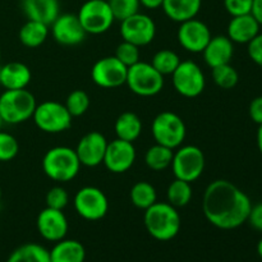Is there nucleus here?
<instances>
[{"label": "nucleus", "mask_w": 262, "mask_h": 262, "mask_svg": "<svg viewBox=\"0 0 262 262\" xmlns=\"http://www.w3.org/2000/svg\"><path fill=\"white\" fill-rule=\"evenodd\" d=\"M252 202L250 197L232 182L217 179L206 187L202 211L210 224L223 230H232L245 224Z\"/></svg>", "instance_id": "obj_1"}, {"label": "nucleus", "mask_w": 262, "mask_h": 262, "mask_svg": "<svg viewBox=\"0 0 262 262\" xmlns=\"http://www.w3.org/2000/svg\"><path fill=\"white\" fill-rule=\"evenodd\" d=\"M143 223L148 234L160 242H168L176 238L182 227L178 210L169 202L156 201L152 206L146 209Z\"/></svg>", "instance_id": "obj_2"}, {"label": "nucleus", "mask_w": 262, "mask_h": 262, "mask_svg": "<svg viewBox=\"0 0 262 262\" xmlns=\"http://www.w3.org/2000/svg\"><path fill=\"white\" fill-rule=\"evenodd\" d=\"M81 163L76 150L67 146L50 148L42 159V170L46 177L55 182H71L78 176Z\"/></svg>", "instance_id": "obj_3"}, {"label": "nucleus", "mask_w": 262, "mask_h": 262, "mask_svg": "<svg viewBox=\"0 0 262 262\" xmlns=\"http://www.w3.org/2000/svg\"><path fill=\"white\" fill-rule=\"evenodd\" d=\"M36 105L35 96L28 90H5L0 95V117L8 124H20L32 118Z\"/></svg>", "instance_id": "obj_4"}, {"label": "nucleus", "mask_w": 262, "mask_h": 262, "mask_svg": "<svg viewBox=\"0 0 262 262\" xmlns=\"http://www.w3.org/2000/svg\"><path fill=\"white\" fill-rule=\"evenodd\" d=\"M125 83L133 94L142 97H151L160 94L164 89V76L159 73L151 63L140 60L128 68Z\"/></svg>", "instance_id": "obj_5"}, {"label": "nucleus", "mask_w": 262, "mask_h": 262, "mask_svg": "<svg viewBox=\"0 0 262 262\" xmlns=\"http://www.w3.org/2000/svg\"><path fill=\"white\" fill-rule=\"evenodd\" d=\"M154 140L156 143L165 147L178 148L183 143L187 135V128L183 119L171 112H163L158 114L151 125Z\"/></svg>", "instance_id": "obj_6"}, {"label": "nucleus", "mask_w": 262, "mask_h": 262, "mask_svg": "<svg viewBox=\"0 0 262 262\" xmlns=\"http://www.w3.org/2000/svg\"><path fill=\"white\" fill-rule=\"evenodd\" d=\"M32 118L38 129L54 135V133H61L69 129L73 117L69 114L66 105L49 100V101L36 105Z\"/></svg>", "instance_id": "obj_7"}, {"label": "nucleus", "mask_w": 262, "mask_h": 262, "mask_svg": "<svg viewBox=\"0 0 262 262\" xmlns=\"http://www.w3.org/2000/svg\"><path fill=\"white\" fill-rule=\"evenodd\" d=\"M205 163L204 151L197 146L187 145L174 152L170 165L177 179L193 183L204 173Z\"/></svg>", "instance_id": "obj_8"}, {"label": "nucleus", "mask_w": 262, "mask_h": 262, "mask_svg": "<svg viewBox=\"0 0 262 262\" xmlns=\"http://www.w3.org/2000/svg\"><path fill=\"white\" fill-rule=\"evenodd\" d=\"M77 15L84 32L90 35L105 33L115 20L107 0H86Z\"/></svg>", "instance_id": "obj_9"}, {"label": "nucleus", "mask_w": 262, "mask_h": 262, "mask_svg": "<svg viewBox=\"0 0 262 262\" xmlns=\"http://www.w3.org/2000/svg\"><path fill=\"white\" fill-rule=\"evenodd\" d=\"M77 214L89 222L102 219L109 211V200L97 187L87 186L79 189L73 200Z\"/></svg>", "instance_id": "obj_10"}, {"label": "nucleus", "mask_w": 262, "mask_h": 262, "mask_svg": "<svg viewBox=\"0 0 262 262\" xmlns=\"http://www.w3.org/2000/svg\"><path fill=\"white\" fill-rule=\"evenodd\" d=\"M171 81L176 91L184 97H197L204 92L206 79L202 69L192 60L181 61L178 68L171 74Z\"/></svg>", "instance_id": "obj_11"}, {"label": "nucleus", "mask_w": 262, "mask_h": 262, "mask_svg": "<svg viewBox=\"0 0 262 262\" xmlns=\"http://www.w3.org/2000/svg\"><path fill=\"white\" fill-rule=\"evenodd\" d=\"M156 35V25L152 18L143 13H136L120 22V36L123 41L142 48L154 41Z\"/></svg>", "instance_id": "obj_12"}, {"label": "nucleus", "mask_w": 262, "mask_h": 262, "mask_svg": "<svg viewBox=\"0 0 262 262\" xmlns=\"http://www.w3.org/2000/svg\"><path fill=\"white\" fill-rule=\"evenodd\" d=\"M128 67L115 55L99 59L91 69V78L95 84L102 89H117L127 81Z\"/></svg>", "instance_id": "obj_13"}, {"label": "nucleus", "mask_w": 262, "mask_h": 262, "mask_svg": "<svg viewBox=\"0 0 262 262\" xmlns=\"http://www.w3.org/2000/svg\"><path fill=\"white\" fill-rule=\"evenodd\" d=\"M179 43L184 50L189 53L199 54L202 53L212 37L210 28L202 20L192 18L181 23L177 32Z\"/></svg>", "instance_id": "obj_14"}, {"label": "nucleus", "mask_w": 262, "mask_h": 262, "mask_svg": "<svg viewBox=\"0 0 262 262\" xmlns=\"http://www.w3.org/2000/svg\"><path fill=\"white\" fill-rule=\"evenodd\" d=\"M136 161V148L133 142L115 138L107 142L102 164L105 168L114 174H122L129 170Z\"/></svg>", "instance_id": "obj_15"}, {"label": "nucleus", "mask_w": 262, "mask_h": 262, "mask_svg": "<svg viewBox=\"0 0 262 262\" xmlns=\"http://www.w3.org/2000/svg\"><path fill=\"white\" fill-rule=\"evenodd\" d=\"M36 225L43 239L55 243L64 239L69 229L68 220L63 210H55L50 207H45L38 214Z\"/></svg>", "instance_id": "obj_16"}, {"label": "nucleus", "mask_w": 262, "mask_h": 262, "mask_svg": "<svg viewBox=\"0 0 262 262\" xmlns=\"http://www.w3.org/2000/svg\"><path fill=\"white\" fill-rule=\"evenodd\" d=\"M50 26L54 40L66 46L78 45L87 35L76 14H59Z\"/></svg>", "instance_id": "obj_17"}, {"label": "nucleus", "mask_w": 262, "mask_h": 262, "mask_svg": "<svg viewBox=\"0 0 262 262\" xmlns=\"http://www.w3.org/2000/svg\"><path fill=\"white\" fill-rule=\"evenodd\" d=\"M106 147L107 141L102 133L90 132L79 140L76 154L81 165L95 168V166L102 164Z\"/></svg>", "instance_id": "obj_18"}, {"label": "nucleus", "mask_w": 262, "mask_h": 262, "mask_svg": "<svg viewBox=\"0 0 262 262\" xmlns=\"http://www.w3.org/2000/svg\"><path fill=\"white\" fill-rule=\"evenodd\" d=\"M22 10L30 20L50 26L60 14L59 0H22Z\"/></svg>", "instance_id": "obj_19"}, {"label": "nucleus", "mask_w": 262, "mask_h": 262, "mask_svg": "<svg viewBox=\"0 0 262 262\" xmlns=\"http://www.w3.org/2000/svg\"><path fill=\"white\" fill-rule=\"evenodd\" d=\"M202 54L207 66L210 68H215L230 63L234 54V45L228 36H215L210 38Z\"/></svg>", "instance_id": "obj_20"}, {"label": "nucleus", "mask_w": 262, "mask_h": 262, "mask_svg": "<svg viewBox=\"0 0 262 262\" xmlns=\"http://www.w3.org/2000/svg\"><path fill=\"white\" fill-rule=\"evenodd\" d=\"M260 27L261 26L251 13L235 15L232 17L228 25V37L233 43H248L260 33Z\"/></svg>", "instance_id": "obj_21"}, {"label": "nucleus", "mask_w": 262, "mask_h": 262, "mask_svg": "<svg viewBox=\"0 0 262 262\" xmlns=\"http://www.w3.org/2000/svg\"><path fill=\"white\" fill-rule=\"evenodd\" d=\"M31 69L20 61H10L0 67V86L5 90L26 89L30 84Z\"/></svg>", "instance_id": "obj_22"}, {"label": "nucleus", "mask_w": 262, "mask_h": 262, "mask_svg": "<svg viewBox=\"0 0 262 262\" xmlns=\"http://www.w3.org/2000/svg\"><path fill=\"white\" fill-rule=\"evenodd\" d=\"M201 5L202 0H164L161 8L169 19L182 23L196 18Z\"/></svg>", "instance_id": "obj_23"}, {"label": "nucleus", "mask_w": 262, "mask_h": 262, "mask_svg": "<svg viewBox=\"0 0 262 262\" xmlns=\"http://www.w3.org/2000/svg\"><path fill=\"white\" fill-rule=\"evenodd\" d=\"M50 262H84L86 250L76 239H61L49 251Z\"/></svg>", "instance_id": "obj_24"}, {"label": "nucleus", "mask_w": 262, "mask_h": 262, "mask_svg": "<svg viewBox=\"0 0 262 262\" xmlns=\"http://www.w3.org/2000/svg\"><path fill=\"white\" fill-rule=\"evenodd\" d=\"M117 138L128 142H135L142 133V120L132 112L122 113L114 124Z\"/></svg>", "instance_id": "obj_25"}, {"label": "nucleus", "mask_w": 262, "mask_h": 262, "mask_svg": "<svg viewBox=\"0 0 262 262\" xmlns=\"http://www.w3.org/2000/svg\"><path fill=\"white\" fill-rule=\"evenodd\" d=\"M49 36V26L45 23L37 22V20L28 19L25 25L20 27L18 37L20 43L26 48L35 49L42 45Z\"/></svg>", "instance_id": "obj_26"}, {"label": "nucleus", "mask_w": 262, "mask_h": 262, "mask_svg": "<svg viewBox=\"0 0 262 262\" xmlns=\"http://www.w3.org/2000/svg\"><path fill=\"white\" fill-rule=\"evenodd\" d=\"M7 262H50V255L37 243H25L10 253Z\"/></svg>", "instance_id": "obj_27"}, {"label": "nucleus", "mask_w": 262, "mask_h": 262, "mask_svg": "<svg viewBox=\"0 0 262 262\" xmlns=\"http://www.w3.org/2000/svg\"><path fill=\"white\" fill-rule=\"evenodd\" d=\"M130 202L135 205L137 209L146 210L152 206L158 201V194H156L155 187L151 183L145 181H140L133 184L129 192Z\"/></svg>", "instance_id": "obj_28"}, {"label": "nucleus", "mask_w": 262, "mask_h": 262, "mask_svg": "<svg viewBox=\"0 0 262 262\" xmlns=\"http://www.w3.org/2000/svg\"><path fill=\"white\" fill-rule=\"evenodd\" d=\"M174 150L161 146L159 143L151 146L145 154V163L151 170L161 171L169 168L173 160Z\"/></svg>", "instance_id": "obj_29"}, {"label": "nucleus", "mask_w": 262, "mask_h": 262, "mask_svg": "<svg viewBox=\"0 0 262 262\" xmlns=\"http://www.w3.org/2000/svg\"><path fill=\"white\" fill-rule=\"evenodd\" d=\"M192 186L191 183L182 179H174L168 187L166 197L168 202L174 207H184L191 202L192 200Z\"/></svg>", "instance_id": "obj_30"}, {"label": "nucleus", "mask_w": 262, "mask_h": 262, "mask_svg": "<svg viewBox=\"0 0 262 262\" xmlns=\"http://www.w3.org/2000/svg\"><path fill=\"white\" fill-rule=\"evenodd\" d=\"M181 59H179L178 54L173 50H168V49H163L159 50L155 55L152 56V64L154 68L161 73L163 76H171L174 73L178 66L181 64Z\"/></svg>", "instance_id": "obj_31"}, {"label": "nucleus", "mask_w": 262, "mask_h": 262, "mask_svg": "<svg viewBox=\"0 0 262 262\" xmlns=\"http://www.w3.org/2000/svg\"><path fill=\"white\" fill-rule=\"evenodd\" d=\"M212 69V79L215 84L223 90H230L237 86L239 81L238 72L235 71L234 67L230 66V63L223 64V66L215 67Z\"/></svg>", "instance_id": "obj_32"}, {"label": "nucleus", "mask_w": 262, "mask_h": 262, "mask_svg": "<svg viewBox=\"0 0 262 262\" xmlns=\"http://www.w3.org/2000/svg\"><path fill=\"white\" fill-rule=\"evenodd\" d=\"M91 100L89 94L83 90H74L66 100V107L72 117H81L89 110Z\"/></svg>", "instance_id": "obj_33"}, {"label": "nucleus", "mask_w": 262, "mask_h": 262, "mask_svg": "<svg viewBox=\"0 0 262 262\" xmlns=\"http://www.w3.org/2000/svg\"><path fill=\"white\" fill-rule=\"evenodd\" d=\"M115 20H124L140 10V0H107Z\"/></svg>", "instance_id": "obj_34"}, {"label": "nucleus", "mask_w": 262, "mask_h": 262, "mask_svg": "<svg viewBox=\"0 0 262 262\" xmlns=\"http://www.w3.org/2000/svg\"><path fill=\"white\" fill-rule=\"evenodd\" d=\"M19 152V143L13 135L0 130V163L13 160Z\"/></svg>", "instance_id": "obj_35"}, {"label": "nucleus", "mask_w": 262, "mask_h": 262, "mask_svg": "<svg viewBox=\"0 0 262 262\" xmlns=\"http://www.w3.org/2000/svg\"><path fill=\"white\" fill-rule=\"evenodd\" d=\"M115 56L124 64L125 67H132L136 63L140 61V48L133 43L127 42V41H123L119 45L117 46V50H115Z\"/></svg>", "instance_id": "obj_36"}, {"label": "nucleus", "mask_w": 262, "mask_h": 262, "mask_svg": "<svg viewBox=\"0 0 262 262\" xmlns=\"http://www.w3.org/2000/svg\"><path fill=\"white\" fill-rule=\"evenodd\" d=\"M45 202L46 207H50V209L55 210H63L69 202L68 192H67L63 187H53V188L49 189L48 193H46Z\"/></svg>", "instance_id": "obj_37"}, {"label": "nucleus", "mask_w": 262, "mask_h": 262, "mask_svg": "<svg viewBox=\"0 0 262 262\" xmlns=\"http://www.w3.org/2000/svg\"><path fill=\"white\" fill-rule=\"evenodd\" d=\"M253 0H224V7L232 17L251 13Z\"/></svg>", "instance_id": "obj_38"}, {"label": "nucleus", "mask_w": 262, "mask_h": 262, "mask_svg": "<svg viewBox=\"0 0 262 262\" xmlns=\"http://www.w3.org/2000/svg\"><path fill=\"white\" fill-rule=\"evenodd\" d=\"M248 45V56L251 60L262 68V33H258L255 38L247 43Z\"/></svg>", "instance_id": "obj_39"}, {"label": "nucleus", "mask_w": 262, "mask_h": 262, "mask_svg": "<svg viewBox=\"0 0 262 262\" xmlns=\"http://www.w3.org/2000/svg\"><path fill=\"white\" fill-rule=\"evenodd\" d=\"M247 222L250 223L253 229L262 232V202L257 205H252Z\"/></svg>", "instance_id": "obj_40"}, {"label": "nucleus", "mask_w": 262, "mask_h": 262, "mask_svg": "<svg viewBox=\"0 0 262 262\" xmlns=\"http://www.w3.org/2000/svg\"><path fill=\"white\" fill-rule=\"evenodd\" d=\"M248 114L256 124H262V96H257L251 101Z\"/></svg>", "instance_id": "obj_41"}, {"label": "nucleus", "mask_w": 262, "mask_h": 262, "mask_svg": "<svg viewBox=\"0 0 262 262\" xmlns=\"http://www.w3.org/2000/svg\"><path fill=\"white\" fill-rule=\"evenodd\" d=\"M251 14L255 17V19L257 20L258 25L262 26V0H253Z\"/></svg>", "instance_id": "obj_42"}, {"label": "nucleus", "mask_w": 262, "mask_h": 262, "mask_svg": "<svg viewBox=\"0 0 262 262\" xmlns=\"http://www.w3.org/2000/svg\"><path fill=\"white\" fill-rule=\"evenodd\" d=\"M164 0H140V4L146 9H158L163 7Z\"/></svg>", "instance_id": "obj_43"}, {"label": "nucleus", "mask_w": 262, "mask_h": 262, "mask_svg": "<svg viewBox=\"0 0 262 262\" xmlns=\"http://www.w3.org/2000/svg\"><path fill=\"white\" fill-rule=\"evenodd\" d=\"M257 146H258V151L262 155V124L258 127L257 130Z\"/></svg>", "instance_id": "obj_44"}, {"label": "nucleus", "mask_w": 262, "mask_h": 262, "mask_svg": "<svg viewBox=\"0 0 262 262\" xmlns=\"http://www.w3.org/2000/svg\"><path fill=\"white\" fill-rule=\"evenodd\" d=\"M257 253H258V256L262 258V239H260V242L257 243Z\"/></svg>", "instance_id": "obj_45"}, {"label": "nucleus", "mask_w": 262, "mask_h": 262, "mask_svg": "<svg viewBox=\"0 0 262 262\" xmlns=\"http://www.w3.org/2000/svg\"><path fill=\"white\" fill-rule=\"evenodd\" d=\"M3 124H4V122H3L2 117H0V130H2V127H3Z\"/></svg>", "instance_id": "obj_46"}, {"label": "nucleus", "mask_w": 262, "mask_h": 262, "mask_svg": "<svg viewBox=\"0 0 262 262\" xmlns=\"http://www.w3.org/2000/svg\"><path fill=\"white\" fill-rule=\"evenodd\" d=\"M2 194H3V192H2V187H0V201H2Z\"/></svg>", "instance_id": "obj_47"}, {"label": "nucleus", "mask_w": 262, "mask_h": 262, "mask_svg": "<svg viewBox=\"0 0 262 262\" xmlns=\"http://www.w3.org/2000/svg\"><path fill=\"white\" fill-rule=\"evenodd\" d=\"M0 60H2V49H0Z\"/></svg>", "instance_id": "obj_48"}]
</instances>
